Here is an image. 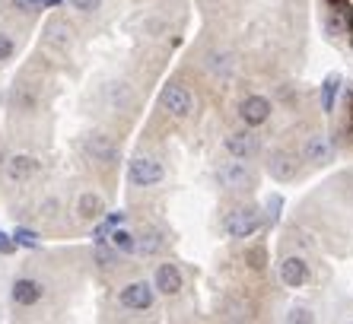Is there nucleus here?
<instances>
[{"mask_svg": "<svg viewBox=\"0 0 353 324\" xmlns=\"http://www.w3.org/2000/svg\"><path fill=\"white\" fill-rule=\"evenodd\" d=\"M223 229H226V235H232V239H252V235L261 229V213H258L255 207H239V210L226 213Z\"/></svg>", "mask_w": 353, "mask_h": 324, "instance_id": "nucleus-1", "label": "nucleus"}, {"mask_svg": "<svg viewBox=\"0 0 353 324\" xmlns=\"http://www.w3.org/2000/svg\"><path fill=\"white\" fill-rule=\"evenodd\" d=\"M163 165L157 159H147V156H134L128 162V181L134 188H150V185H159L163 181Z\"/></svg>", "mask_w": 353, "mask_h": 324, "instance_id": "nucleus-2", "label": "nucleus"}, {"mask_svg": "<svg viewBox=\"0 0 353 324\" xmlns=\"http://www.w3.org/2000/svg\"><path fill=\"white\" fill-rule=\"evenodd\" d=\"M153 296H157L153 283L137 280V283H128L121 292H118V302H121L124 308H131V312H147V308L153 305Z\"/></svg>", "mask_w": 353, "mask_h": 324, "instance_id": "nucleus-3", "label": "nucleus"}, {"mask_svg": "<svg viewBox=\"0 0 353 324\" xmlns=\"http://www.w3.org/2000/svg\"><path fill=\"white\" fill-rule=\"evenodd\" d=\"M159 102H163V108L169 114H175V118H188L191 108H194L191 92L185 90V86H179V83H169V86L159 92Z\"/></svg>", "mask_w": 353, "mask_h": 324, "instance_id": "nucleus-4", "label": "nucleus"}, {"mask_svg": "<svg viewBox=\"0 0 353 324\" xmlns=\"http://www.w3.org/2000/svg\"><path fill=\"white\" fill-rule=\"evenodd\" d=\"M216 181H220V188H226V191H245V188L255 185L252 172L245 169V162L242 159L220 165V169H216Z\"/></svg>", "mask_w": 353, "mask_h": 324, "instance_id": "nucleus-5", "label": "nucleus"}, {"mask_svg": "<svg viewBox=\"0 0 353 324\" xmlns=\"http://www.w3.org/2000/svg\"><path fill=\"white\" fill-rule=\"evenodd\" d=\"M271 102L264 96H245L242 105H239V118L245 121V128H261V124L271 121Z\"/></svg>", "mask_w": 353, "mask_h": 324, "instance_id": "nucleus-6", "label": "nucleus"}, {"mask_svg": "<svg viewBox=\"0 0 353 324\" xmlns=\"http://www.w3.org/2000/svg\"><path fill=\"white\" fill-rule=\"evenodd\" d=\"M226 153L232 156V159H252V156L261 153V140L252 134V130H236V134H230L226 137Z\"/></svg>", "mask_w": 353, "mask_h": 324, "instance_id": "nucleus-7", "label": "nucleus"}, {"mask_svg": "<svg viewBox=\"0 0 353 324\" xmlns=\"http://www.w3.org/2000/svg\"><path fill=\"white\" fill-rule=\"evenodd\" d=\"M181 286H185V276H181L179 264H172V261L159 264L157 274H153V290L163 292V296H179Z\"/></svg>", "mask_w": 353, "mask_h": 324, "instance_id": "nucleus-8", "label": "nucleus"}, {"mask_svg": "<svg viewBox=\"0 0 353 324\" xmlns=\"http://www.w3.org/2000/svg\"><path fill=\"white\" fill-rule=\"evenodd\" d=\"M41 296H45V286H41L39 280H32V276H19L17 283H13V290H10V299L23 308L39 305Z\"/></svg>", "mask_w": 353, "mask_h": 324, "instance_id": "nucleus-9", "label": "nucleus"}, {"mask_svg": "<svg viewBox=\"0 0 353 324\" xmlns=\"http://www.w3.org/2000/svg\"><path fill=\"white\" fill-rule=\"evenodd\" d=\"M280 283L290 286V290H299V286L309 283V264L303 258H283L280 261Z\"/></svg>", "mask_w": 353, "mask_h": 324, "instance_id": "nucleus-10", "label": "nucleus"}, {"mask_svg": "<svg viewBox=\"0 0 353 324\" xmlns=\"http://www.w3.org/2000/svg\"><path fill=\"white\" fill-rule=\"evenodd\" d=\"M268 172L277 181H293L296 179V156L287 150H271L268 153Z\"/></svg>", "mask_w": 353, "mask_h": 324, "instance_id": "nucleus-11", "label": "nucleus"}, {"mask_svg": "<svg viewBox=\"0 0 353 324\" xmlns=\"http://www.w3.org/2000/svg\"><path fill=\"white\" fill-rule=\"evenodd\" d=\"M3 169H7V175L13 181H29L32 175L41 172V162L32 159V156H13V159L3 162Z\"/></svg>", "mask_w": 353, "mask_h": 324, "instance_id": "nucleus-12", "label": "nucleus"}, {"mask_svg": "<svg viewBox=\"0 0 353 324\" xmlns=\"http://www.w3.org/2000/svg\"><path fill=\"white\" fill-rule=\"evenodd\" d=\"M86 150H90L92 159H99V162H115L118 159V146L112 143L105 134H92V137L86 140Z\"/></svg>", "mask_w": 353, "mask_h": 324, "instance_id": "nucleus-13", "label": "nucleus"}, {"mask_svg": "<svg viewBox=\"0 0 353 324\" xmlns=\"http://www.w3.org/2000/svg\"><path fill=\"white\" fill-rule=\"evenodd\" d=\"M108 242H112V248H115L118 254H137V235L121 229V226H112Z\"/></svg>", "mask_w": 353, "mask_h": 324, "instance_id": "nucleus-14", "label": "nucleus"}, {"mask_svg": "<svg viewBox=\"0 0 353 324\" xmlns=\"http://www.w3.org/2000/svg\"><path fill=\"white\" fill-rule=\"evenodd\" d=\"M331 156H334V150H331L328 137H312L309 143H305V159L315 162V165H325V162H331Z\"/></svg>", "mask_w": 353, "mask_h": 324, "instance_id": "nucleus-15", "label": "nucleus"}, {"mask_svg": "<svg viewBox=\"0 0 353 324\" xmlns=\"http://www.w3.org/2000/svg\"><path fill=\"white\" fill-rule=\"evenodd\" d=\"M163 232L159 229H143V232L137 235V252L143 254V258H150V254H159L163 252Z\"/></svg>", "mask_w": 353, "mask_h": 324, "instance_id": "nucleus-16", "label": "nucleus"}, {"mask_svg": "<svg viewBox=\"0 0 353 324\" xmlns=\"http://www.w3.org/2000/svg\"><path fill=\"white\" fill-rule=\"evenodd\" d=\"M77 210H80L83 219H102L105 216V203H102V197L99 194H80V203H77Z\"/></svg>", "mask_w": 353, "mask_h": 324, "instance_id": "nucleus-17", "label": "nucleus"}, {"mask_svg": "<svg viewBox=\"0 0 353 324\" xmlns=\"http://www.w3.org/2000/svg\"><path fill=\"white\" fill-rule=\"evenodd\" d=\"M337 92H341V77L337 73H328L325 83H321V108L325 112H334V102H337Z\"/></svg>", "mask_w": 353, "mask_h": 324, "instance_id": "nucleus-18", "label": "nucleus"}, {"mask_svg": "<svg viewBox=\"0 0 353 324\" xmlns=\"http://www.w3.org/2000/svg\"><path fill=\"white\" fill-rule=\"evenodd\" d=\"M92 258H96V264L102 270H108V267H115V264H118V252H115V248H108L105 242H96V248H92Z\"/></svg>", "mask_w": 353, "mask_h": 324, "instance_id": "nucleus-19", "label": "nucleus"}, {"mask_svg": "<svg viewBox=\"0 0 353 324\" xmlns=\"http://www.w3.org/2000/svg\"><path fill=\"white\" fill-rule=\"evenodd\" d=\"M13 242H17V248H39L41 239H39V232H32V229L17 226L13 229Z\"/></svg>", "mask_w": 353, "mask_h": 324, "instance_id": "nucleus-20", "label": "nucleus"}, {"mask_svg": "<svg viewBox=\"0 0 353 324\" xmlns=\"http://www.w3.org/2000/svg\"><path fill=\"white\" fill-rule=\"evenodd\" d=\"M245 264H252L255 270H261L264 264H268V252H264V245H252V248H245Z\"/></svg>", "mask_w": 353, "mask_h": 324, "instance_id": "nucleus-21", "label": "nucleus"}, {"mask_svg": "<svg viewBox=\"0 0 353 324\" xmlns=\"http://www.w3.org/2000/svg\"><path fill=\"white\" fill-rule=\"evenodd\" d=\"M207 61H210V70H214V73H223V77L232 70V57H230V54H216V51H214V54L207 57Z\"/></svg>", "mask_w": 353, "mask_h": 324, "instance_id": "nucleus-22", "label": "nucleus"}, {"mask_svg": "<svg viewBox=\"0 0 353 324\" xmlns=\"http://www.w3.org/2000/svg\"><path fill=\"white\" fill-rule=\"evenodd\" d=\"M264 207H268V223L274 226V223L280 219V210H283V197H280V194H271Z\"/></svg>", "mask_w": 353, "mask_h": 324, "instance_id": "nucleus-23", "label": "nucleus"}, {"mask_svg": "<svg viewBox=\"0 0 353 324\" xmlns=\"http://www.w3.org/2000/svg\"><path fill=\"white\" fill-rule=\"evenodd\" d=\"M13 51H17V45H13V39L10 35L0 32V61H10L13 57Z\"/></svg>", "mask_w": 353, "mask_h": 324, "instance_id": "nucleus-24", "label": "nucleus"}, {"mask_svg": "<svg viewBox=\"0 0 353 324\" xmlns=\"http://www.w3.org/2000/svg\"><path fill=\"white\" fill-rule=\"evenodd\" d=\"M287 321H303V324H309V321H315V318H312V312H309V308H290Z\"/></svg>", "mask_w": 353, "mask_h": 324, "instance_id": "nucleus-25", "label": "nucleus"}, {"mask_svg": "<svg viewBox=\"0 0 353 324\" xmlns=\"http://www.w3.org/2000/svg\"><path fill=\"white\" fill-rule=\"evenodd\" d=\"M70 7L80 10V13H92V10L102 7V0H70Z\"/></svg>", "mask_w": 353, "mask_h": 324, "instance_id": "nucleus-26", "label": "nucleus"}, {"mask_svg": "<svg viewBox=\"0 0 353 324\" xmlns=\"http://www.w3.org/2000/svg\"><path fill=\"white\" fill-rule=\"evenodd\" d=\"M13 7L23 10V13H39V10H41V0H13Z\"/></svg>", "mask_w": 353, "mask_h": 324, "instance_id": "nucleus-27", "label": "nucleus"}, {"mask_svg": "<svg viewBox=\"0 0 353 324\" xmlns=\"http://www.w3.org/2000/svg\"><path fill=\"white\" fill-rule=\"evenodd\" d=\"M17 252V242H13V235L0 232V254H13Z\"/></svg>", "mask_w": 353, "mask_h": 324, "instance_id": "nucleus-28", "label": "nucleus"}, {"mask_svg": "<svg viewBox=\"0 0 353 324\" xmlns=\"http://www.w3.org/2000/svg\"><path fill=\"white\" fill-rule=\"evenodd\" d=\"M124 219H128V216H124L121 210H118V213H105V223H108V226H121Z\"/></svg>", "mask_w": 353, "mask_h": 324, "instance_id": "nucleus-29", "label": "nucleus"}, {"mask_svg": "<svg viewBox=\"0 0 353 324\" xmlns=\"http://www.w3.org/2000/svg\"><path fill=\"white\" fill-rule=\"evenodd\" d=\"M64 0H41V7H61Z\"/></svg>", "mask_w": 353, "mask_h": 324, "instance_id": "nucleus-30", "label": "nucleus"}, {"mask_svg": "<svg viewBox=\"0 0 353 324\" xmlns=\"http://www.w3.org/2000/svg\"><path fill=\"white\" fill-rule=\"evenodd\" d=\"M3 162H7V159H3V153H0V172H3Z\"/></svg>", "mask_w": 353, "mask_h": 324, "instance_id": "nucleus-31", "label": "nucleus"}, {"mask_svg": "<svg viewBox=\"0 0 353 324\" xmlns=\"http://www.w3.org/2000/svg\"><path fill=\"white\" fill-rule=\"evenodd\" d=\"M350 45H353V35H350Z\"/></svg>", "mask_w": 353, "mask_h": 324, "instance_id": "nucleus-32", "label": "nucleus"}]
</instances>
